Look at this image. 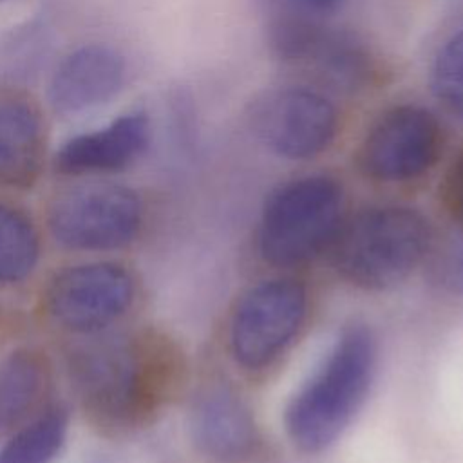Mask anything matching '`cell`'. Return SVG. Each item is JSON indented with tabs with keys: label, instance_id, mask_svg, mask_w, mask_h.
I'll return each instance as SVG.
<instances>
[{
	"label": "cell",
	"instance_id": "obj_18",
	"mask_svg": "<svg viewBox=\"0 0 463 463\" xmlns=\"http://www.w3.org/2000/svg\"><path fill=\"white\" fill-rule=\"evenodd\" d=\"M430 90L447 112L463 119V29L438 49L430 65Z\"/></svg>",
	"mask_w": 463,
	"mask_h": 463
},
{
	"label": "cell",
	"instance_id": "obj_8",
	"mask_svg": "<svg viewBox=\"0 0 463 463\" xmlns=\"http://www.w3.org/2000/svg\"><path fill=\"white\" fill-rule=\"evenodd\" d=\"M307 309L306 288L295 279L264 280L237 302L230 322V349L248 369L268 365L298 333Z\"/></svg>",
	"mask_w": 463,
	"mask_h": 463
},
{
	"label": "cell",
	"instance_id": "obj_5",
	"mask_svg": "<svg viewBox=\"0 0 463 463\" xmlns=\"http://www.w3.org/2000/svg\"><path fill=\"white\" fill-rule=\"evenodd\" d=\"M266 40L277 60L306 71L329 90L356 92L374 74V60L365 42L327 20L273 16Z\"/></svg>",
	"mask_w": 463,
	"mask_h": 463
},
{
	"label": "cell",
	"instance_id": "obj_21",
	"mask_svg": "<svg viewBox=\"0 0 463 463\" xmlns=\"http://www.w3.org/2000/svg\"><path fill=\"white\" fill-rule=\"evenodd\" d=\"M345 0H260L273 16L327 20Z\"/></svg>",
	"mask_w": 463,
	"mask_h": 463
},
{
	"label": "cell",
	"instance_id": "obj_22",
	"mask_svg": "<svg viewBox=\"0 0 463 463\" xmlns=\"http://www.w3.org/2000/svg\"><path fill=\"white\" fill-rule=\"evenodd\" d=\"M445 197L454 217H458L463 222V152L454 161L449 172L447 184H445Z\"/></svg>",
	"mask_w": 463,
	"mask_h": 463
},
{
	"label": "cell",
	"instance_id": "obj_16",
	"mask_svg": "<svg viewBox=\"0 0 463 463\" xmlns=\"http://www.w3.org/2000/svg\"><path fill=\"white\" fill-rule=\"evenodd\" d=\"M67 425L65 409L42 412L0 447V463H52L65 443Z\"/></svg>",
	"mask_w": 463,
	"mask_h": 463
},
{
	"label": "cell",
	"instance_id": "obj_6",
	"mask_svg": "<svg viewBox=\"0 0 463 463\" xmlns=\"http://www.w3.org/2000/svg\"><path fill=\"white\" fill-rule=\"evenodd\" d=\"M47 222L58 244L80 251H109L130 244L143 224L139 195L116 183H85L54 197Z\"/></svg>",
	"mask_w": 463,
	"mask_h": 463
},
{
	"label": "cell",
	"instance_id": "obj_14",
	"mask_svg": "<svg viewBox=\"0 0 463 463\" xmlns=\"http://www.w3.org/2000/svg\"><path fill=\"white\" fill-rule=\"evenodd\" d=\"M42 159L43 125L38 109L18 94L0 96V184L31 186Z\"/></svg>",
	"mask_w": 463,
	"mask_h": 463
},
{
	"label": "cell",
	"instance_id": "obj_20",
	"mask_svg": "<svg viewBox=\"0 0 463 463\" xmlns=\"http://www.w3.org/2000/svg\"><path fill=\"white\" fill-rule=\"evenodd\" d=\"M432 280L452 295L463 297V226L452 232L434 251Z\"/></svg>",
	"mask_w": 463,
	"mask_h": 463
},
{
	"label": "cell",
	"instance_id": "obj_23",
	"mask_svg": "<svg viewBox=\"0 0 463 463\" xmlns=\"http://www.w3.org/2000/svg\"><path fill=\"white\" fill-rule=\"evenodd\" d=\"M0 2H2V0H0Z\"/></svg>",
	"mask_w": 463,
	"mask_h": 463
},
{
	"label": "cell",
	"instance_id": "obj_11",
	"mask_svg": "<svg viewBox=\"0 0 463 463\" xmlns=\"http://www.w3.org/2000/svg\"><path fill=\"white\" fill-rule=\"evenodd\" d=\"M125 58L105 43H87L56 65L49 103L60 114H78L114 98L125 81Z\"/></svg>",
	"mask_w": 463,
	"mask_h": 463
},
{
	"label": "cell",
	"instance_id": "obj_19",
	"mask_svg": "<svg viewBox=\"0 0 463 463\" xmlns=\"http://www.w3.org/2000/svg\"><path fill=\"white\" fill-rule=\"evenodd\" d=\"M45 24L42 20H33L9 33L0 43V74H31L42 60V52L45 54Z\"/></svg>",
	"mask_w": 463,
	"mask_h": 463
},
{
	"label": "cell",
	"instance_id": "obj_2",
	"mask_svg": "<svg viewBox=\"0 0 463 463\" xmlns=\"http://www.w3.org/2000/svg\"><path fill=\"white\" fill-rule=\"evenodd\" d=\"M376 367V342L364 326L347 327L286 409V430L304 452L327 449L362 405Z\"/></svg>",
	"mask_w": 463,
	"mask_h": 463
},
{
	"label": "cell",
	"instance_id": "obj_10",
	"mask_svg": "<svg viewBox=\"0 0 463 463\" xmlns=\"http://www.w3.org/2000/svg\"><path fill=\"white\" fill-rule=\"evenodd\" d=\"M134 300L132 275L116 262L71 266L45 291L49 317L78 335L99 333L127 313Z\"/></svg>",
	"mask_w": 463,
	"mask_h": 463
},
{
	"label": "cell",
	"instance_id": "obj_4",
	"mask_svg": "<svg viewBox=\"0 0 463 463\" xmlns=\"http://www.w3.org/2000/svg\"><path fill=\"white\" fill-rule=\"evenodd\" d=\"M344 194L329 175H304L266 199L259 222L260 257L279 268L311 260L333 242L342 221Z\"/></svg>",
	"mask_w": 463,
	"mask_h": 463
},
{
	"label": "cell",
	"instance_id": "obj_15",
	"mask_svg": "<svg viewBox=\"0 0 463 463\" xmlns=\"http://www.w3.org/2000/svg\"><path fill=\"white\" fill-rule=\"evenodd\" d=\"M45 364L33 349H16L0 364V436L36 409L45 389Z\"/></svg>",
	"mask_w": 463,
	"mask_h": 463
},
{
	"label": "cell",
	"instance_id": "obj_12",
	"mask_svg": "<svg viewBox=\"0 0 463 463\" xmlns=\"http://www.w3.org/2000/svg\"><path fill=\"white\" fill-rule=\"evenodd\" d=\"M150 119L128 112L103 128L71 137L54 156V168L67 175L118 172L130 166L148 146Z\"/></svg>",
	"mask_w": 463,
	"mask_h": 463
},
{
	"label": "cell",
	"instance_id": "obj_9",
	"mask_svg": "<svg viewBox=\"0 0 463 463\" xmlns=\"http://www.w3.org/2000/svg\"><path fill=\"white\" fill-rule=\"evenodd\" d=\"M441 143L439 121L429 109L396 105L365 132L358 148V166L380 183L411 181L432 168Z\"/></svg>",
	"mask_w": 463,
	"mask_h": 463
},
{
	"label": "cell",
	"instance_id": "obj_13",
	"mask_svg": "<svg viewBox=\"0 0 463 463\" xmlns=\"http://www.w3.org/2000/svg\"><path fill=\"white\" fill-rule=\"evenodd\" d=\"M192 434L208 458L222 463L248 459L259 447V430L246 403L228 387L204 389L192 407Z\"/></svg>",
	"mask_w": 463,
	"mask_h": 463
},
{
	"label": "cell",
	"instance_id": "obj_1",
	"mask_svg": "<svg viewBox=\"0 0 463 463\" xmlns=\"http://www.w3.org/2000/svg\"><path fill=\"white\" fill-rule=\"evenodd\" d=\"M85 409L110 429H128L156 411L175 378V354L159 338L92 333L67 362Z\"/></svg>",
	"mask_w": 463,
	"mask_h": 463
},
{
	"label": "cell",
	"instance_id": "obj_3",
	"mask_svg": "<svg viewBox=\"0 0 463 463\" xmlns=\"http://www.w3.org/2000/svg\"><path fill=\"white\" fill-rule=\"evenodd\" d=\"M430 224L407 206H374L340 224L333 239V264L356 288H394L423 262L430 250Z\"/></svg>",
	"mask_w": 463,
	"mask_h": 463
},
{
	"label": "cell",
	"instance_id": "obj_7",
	"mask_svg": "<svg viewBox=\"0 0 463 463\" xmlns=\"http://www.w3.org/2000/svg\"><path fill=\"white\" fill-rule=\"evenodd\" d=\"M255 139L286 159H311L331 146L338 110L318 89L284 85L257 94L246 112Z\"/></svg>",
	"mask_w": 463,
	"mask_h": 463
},
{
	"label": "cell",
	"instance_id": "obj_17",
	"mask_svg": "<svg viewBox=\"0 0 463 463\" xmlns=\"http://www.w3.org/2000/svg\"><path fill=\"white\" fill-rule=\"evenodd\" d=\"M40 237L18 208L0 203V284H18L36 268Z\"/></svg>",
	"mask_w": 463,
	"mask_h": 463
}]
</instances>
